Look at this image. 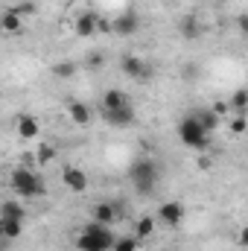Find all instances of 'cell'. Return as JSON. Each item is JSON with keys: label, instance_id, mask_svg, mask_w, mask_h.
Wrapping results in <instances>:
<instances>
[{"label": "cell", "instance_id": "obj_5", "mask_svg": "<svg viewBox=\"0 0 248 251\" xmlns=\"http://www.w3.org/2000/svg\"><path fill=\"white\" fill-rule=\"evenodd\" d=\"M120 70H123L128 79H137V82H149V79H152V73H155V67H152V64H146L140 56H131V53L120 59Z\"/></svg>", "mask_w": 248, "mask_h": 251}, {"label": "cell", "instance_id": "obj_17", "mask_svg": "<svg viewBox=\"0 0 248 251\" xmlns=\"http://www.w3.org/2000/svg\"><path fill=\"white\" fill-rule=\"evenodd\" d=\"M193 117H196V123L201 126L207 134H213V131L222 126V117H219V114H213L210 108H198V111H193Z\"/></svg>", "mask_w": 248, "mask_h": 251}, {"label": "cell", "instance_id": "obj_2", "mask_svg": "<svg viewBox=\"0 0 248 251\" xmlns=\"http://www.w3.org/2000/svg\"><path fill=\"white\" fill-rule=\"evenodd\" d=\"M114 237H117V234L111 231V225L88 222V225L76 234V249L79 251H111Z\"/></svg>", "mask_w": 248, "mask_h": 251}, {"label": "cell", "instance_id": "obj_4", "mask_svg": "<svg viewBox=\"0 0 248 251\" xmlns=\"http://www.w3.org/2000/svg\"><path fill=\"white\" fill-rule=\"evenodd\" d=\"M178 140H181L184 146H190V149H198V152H204V149L210 146V134L196 123L193 114L181 117V123H178Z\"/></svg>", "mask_w": 248, "mask_h": 251}, {"label": "cell", "instance_id": "obj_26", "mask_svg": "<svg viewBox=\"0 0 248 251\" xmlns=\"http://www.w3.org/2000/svg\"><path fill=\"white\" fill-rule=\"evenodd\" d=\"M231 131H234V134H243V131H246V114H237V117L231 120Z\"/></svg>", "mask_w": 248, "mask_h": 251}, {"label": "cell", "instance_id": "obj_12", "mask_svg": "<svg viewBox=\"0 0 248 251\" xmlns=\"http://www.w3.org/2000/svg\"><path fill=\"white\" fill-rule=\"evenodd\" d=\"M117 219H120V210H117V204H111V201H99V204H94L91 222H97V225H114Z\"/></svg>", "mask_w": 248, "mask_h": 251}, {"label": "cell", "instance_id": "obj_22", "mask_svg": "<svg viewBox=\"0 0 248 251\" xmlns=\"http://www.w3.org/2000/svg\"><path fill=\"white\" fill-rule=\"evenodd\" d=\"M137 249H140L137 237H114V246H111V251H137Z\"/></svg>", "mask_w": 248, "mask_h": 251}, {"label": "cell", "instance_id": "obj_3", "mask_svg": "<svg viewBox=\"0 0 248 251\" xmlns=\"http://www.w3.org/2000/svg\"><path fill=\"white\" fill-rule=\"evenodd\" d=\"M158 178H161V170H158V164H155L152 158H137V161L128 167V181H131V187L137 190L140 196L155 193Z\"/></svg>", "mask_w": 248, "mask_h": 251}, {"label": "cell", "instance_id": "obj_27", "mask_svg": "<svg viewBox=\"0 0 248 251\" xmlns=\"http://www.w3.org/2000/svg\"><path fill=\"white\" fill-rule=\"evenodd\" d=\"M97 35H111V21L97 18Z\"/></svg>", "mask_w": 248, "mask_h": 251}, {"label": "cell", "instance_id": "obj_8", "mask_svg": "<svg viewBox=\"0 0 248 251\" xmlns=\"http://www.w3.org/2000/svg\"><path fill=\"white\" fill-rule=\"evenodd\" d=\"M102 117H105V123L114 126V128H128V126L137 120V111H134V105L128 102L123 108H111V111H102Z\"/></svg>", "mask_w": 248, "mask_h": 251}, {"label": "cell", "instance_id": "obj_24", "mask_svg": "<svg viewBox=\"0 0 248 251\" xmlns=\"http://www.w3.org/2000/svg\"><path fill=\"white\" fill-rule=\"evenodd\" d=\"M53 158H56V149H53L50 143H41V146H38V164H50Z\"/></svg>", "mask_w": 248, "mask_h": 251}, {"label": "cell", "instance_id": "obj_19", "mask_svg": "<svg viewBox=\"0 0 248 251\" xmlns=\"http://www.w3.org/2000/svg\"><path fill=\"white\" fill-rule=\"evenodd\" d=\"M155 234V216H140L137 222H134V237L137 240H146V237H152Z\"/></svg>", "mask_w": 248, "mask_h": 251}, {"label": "cell", "instance_id": "obj_10", "mask_svg": "<svg viewBox=\"0 0 248 251\" xmlns=\"http://www.w3.org/2000/svg\"><path fill=\"white\" fill-rule=\"evenodd\" d=\"M0 32H3V35H21V32H24V18H21L12 6H6V9L0 12Z\"/></svg>", "mask_w": 248, "mask_h": 251}, {"label": "cell", "instance_id": "obj_30", "mask_svg": "<svg viewBox=\"0 0 248 251\" xmlns=\"http://www.w3.org/2000/svg\"><path fill=\"white\" fill-rule=\"evenodd\" d=\"M164 3H178V0H164Z\"/></svg>", "mask_w": 248, "mask_h": 251}, {"label": "cell", "instance_id": "obj_16", "mask_svg": "<svg viewBox=\"0 0 248 251\" xmlns=\"http://www.w3.org/2000/svg\"><path fill=\"white\" fill-rule=\"evenodd\" d=\"M21 234H24V222L0 216V240L3 243H15V240H21Z\"/></svg>", "mask_w": 248, "mask_h": 251}, {"label": "cell", "instance_id": "obj_11", "mask_svg": "<svg viewBox=\"0 0 248 251\" xmlns=\"http://www.w3.org/2000/svg\"><path fill=\"white\" fill-rule=\"evenodd\" d=\"M15 131H18L21 140H35L38 131H41L38 117H32V114H18V117H15Z\"/></svg>", "mask_w": 248, "mask_h": 251}, {"label": "cell", "instance_id": "obj_29", "mask_svg": "<svg viewBox=\"0 0 248 251\" xmlns=\"http://www.w3.org/2000/svg\"><path fill=\"white\" fill-rule=\"evenodd\" d=\"M91 67H99V64H102V56H99V53H91Z\"/></svg>", "mask_w": 248, "mask_h": 251}, {"label": "cell", "instance_id": "obj_21", "mask_svg": "<svg viewBox=\"0 0 248 251\" xmlns=\"http://www.w3.org/2000/svg\"><path fill=\"white\" fill-rule=\"evenodd\" d=\"M228 108H234L237 114H246V108H248V94H246V88H240V91H234V97H231V102H228Z\"/></svg>", "mask_w": 248, "mask_h": 251}, {"label": "cell", "instance_id": "obj_14", "mask_svg": "<svg viewBox=\"0 0 248 251\" xmlns=\"http://www.w3.org/2000/svg\"><path fill=\"white\" fill-rule=\"evenodd\" d=\"M0 216H3V219H18V222H24V219H26V207H24V201H18V199H3V201H0Z\"/></svg>", "mask_w": 248, "mask_h": 251}, {"label": "cell", "instance_id": "obj_20", "mask_svg": "<svg viewBox=\"0 0 248 251\" xmlns=\"http://www.w3.org/2000/svg\"><path fill=\"white\" fill-rule=\"evenodd\" d=\"M178 32L184 35L187 41L198 38V35H201V24H198V18H184V21L178 24Z\"/></svg>", "mask_w": 248, "mask_h": 251}, {"label": "cell", "instance_id": "obj_6", "mask_svg": "<svg viewBox=\"0 0 248 251\" xmlns=\"http://www.w3.org/2000/svg\"><path fill=\"white\" fill-rule=\"evenodd\" d=\"M137 32H140V15H137L134 9H128L120 18L111 21V35H117V38H131V35H137Z\"/></svg>", "mask_w": 248, "mask_h": 251}, {"label": "cell", "instance_id": "obj_7", "mask_svg": "<svg viewBox=\"0 0 248 251\" xmlns=\"http://www.w3.org/2000/svg\"><path fill=\"white\" fill-rule=\"evenodd\" d=\"M184 219H187V207L181 201H164L158 207V216H155V222H161L167 228H178Z\"/></svg>", "mask_w": 248, "mask_h": 251}, {"label": "cell", "instance_id": "obj_23", "mask_svg": "<svg viewBox=\"0 0 248 251\" xmlns=\"http://www.w3.org/2000/svg\"><path fill=\"white\" fill-rule=\"evenodd\" d=\"M76 62H59V64H53V76H59V79H73L76 76Z\"/></svg>", "mask_w": 248, "mask_h": 251}, {"label": "cell", "instance_id": "obj_13", "mask_svg": "<svg viewBox=\"0 0 248 251\" xmlns=\"http://www.w3.org/2000/svg\"><path fill=\"white\" fill-rule=\"evenodd\" d=\"M73 32H76L79 38H94V35H97V15H94V12L79 15V18L73 21Z\"/></svg>", "mask_w": 248, "mask_h": 251}, {"label": "cell", "instance_id": "obj_25", "mask_svg": "<svg viewBox=\"0 0 248 251\" xmlns=\"http://www.w3.org/2000/svg\"><path fill=\"white\" fill-rule=\"evenodd\" d=\"M12 9H15L21 18H24V15H35V3H29V0H24V3H15Z\"/></svg>", "mask_w": 248, "mask_h": 251}, {"label": "cell", "instance_id": "obj_1", "mask_svg": "<svg viewBox=\"0 0 248 251\" xmlns=\"http://www.w3.org/2000/svg\"><path fill=\"white\" fill-rule=\"evenodd\" d=\"M9 187L21 199H41V196H47V181L32 167H15L9 173Z\"/></svg>", "mask_w": 248, "mask_h": 251}, {"label": "cell", "instance_id": "obj_9", "mask_svg": "<svg viewBox=\"0 0 248 251\" xmlns=\"http://www.w3.org/2000/svg\"><path fill=\"white\" fill-rule=\"evenodd\" d=\"M62 181L64 187L70 190V193H85L88 190V173L85 170H79V167H64L62 170Z\"/></svg>", "mask_w": 248, "mask_h": 251}, {"label": "cell", "instance_id": "obj_28", "mask_svg": "<svg viewBox=\"0 0 248 251\" xmlns=\"http://www.w3.org/2000/svg\"><path fill=\"white\" fill-rule=\"evenodd\" d=\"M210 167H213V161L207 155H198V170H210Z\"/></svg>", "mask_w": 248, "mask_h": 251}, {"label": "cell", "instance_id": "obj_15", "mask_svg": "<svg viewBox=\"0 0 248 251\" xmlns=\"http://www.w3.org/2000/svg\"><path fill=\"white\" fill-rule=\"evenodd\" d=\"M131 100H128V94L120 91V88H108L105 94H102V111H111V108H123L128 105Z\"/></svg>", "mask_w": 248, "mask_h": 251}, {"label": "cell", "instance_id": "obj_18", "mask_svg": "<svg viewBox=\"0 0 248 251\" xmlns=\"http://www.w3.org/2000/svg\"><path fill=\"white\" fill-rule=\"evenodd\" d=\"M67 114H70V120L76 126H91V120H94V111L85 102H76V100L67 105Z\"/></svg>", "mask_w": 248, "mask_h": 251}]
</instances>
